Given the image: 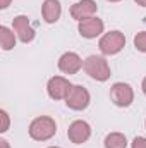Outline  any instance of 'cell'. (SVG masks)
<instances>
[{
  "label": "cell",
  "instance_id": "1",
  "mask_svg": "<svg viewBox=\"0 0 146 148\" xmlns=\"http://www.w3.org/2000/svg\"><path fill=\"white\" fill-rule=\"evenodd\" d=\"M55 133H57V124L48 115H40L36 119H33L29 124V136L35 141H46L53 138Z\"/></svg>",
  "mask_w": 146,
  "mask_h": 148
},
{
  "label": "cell",
  "instance_id": "2",
  "mask_svg": "<svg viewBox=\"0 0 146 148\" xmlns=\"http://www.w3.org/2000/svg\"><path fill=\"white\" fill-rule=\"evenodd\" d=\"M84 73L88 74L91 79L95 81H107L110 77V66L107 62L105 57H100V55H89L86 60H84V66H83Z\"/></svg>",
  "mask_w": 146,
  "mask_h": 148
},
{
  "label": "cell",
  "instance_id": "3",
  "mask_svg": "<svg viewBox=\"0 0 146 148\" xmlns=\"http://www.w3.org/2000/svg\"><path fill=\"white\" fill-rule=\"evenodd\" d=\"M126 47V36L120 31H108L98 41V48L103 55H117Z\"/></svg>",
  "mask_w": 146,
  "mask_h": 148
},
{
  "label": "cell",
  "instance_id": "4",
  "mask_svg": "<svg viewBox=\"0 0 146 148\" xmlns=\"http://www.w3.org/2000/svg\"><path fill=\"white\" fill-rule=\"evenodd\" d=\"M74 84H71V81L64 76H53L48 79L46 83V91H48V97L52 100H65L69 91L72 90Z\"/></svg>",
  "mask_w": 146,
  "mask_h": 148
},
{
  "label": "cell",
  "instance_id": "5",
  "mask_svg": "<svg viewBox=\"0 0 146 148\" xmlns=\"http://www.w3.org/2000/svg\"><path fill=\"white\" fill-rule=\"evenodd\" d=\"M110 98L117 107H129L134 102V90L127 83H115L110 88Z\"/></svg>",
  "mask_w": 146,
  "mask_h": 148
},
{
  "label": "cell",
  "instance_id": "6",
  "mask_svg": "<svg viewBox=\"0 0 146 148\" xmlns=\"http://www.w3.org/2000/svg\"><path fill=\"white\" fill-rule=\"evenodd\" d=\"M89 100H91L89 91L81 84H74L72 90L67 95V98H65V105L71 110H84L89 105Z\"/></svg>",
  "mask_w": 146,
  "mask_h": 148
},
{
  "label": "cell",
  "instance_id": "7",
  "mask_svg": "<svg viewBox=\"0 0 146 148\" xmlns=\"http://www.w3.org/2000/svg\"><path fill=\"white\" fill-rule=\"evenodd\" d=\"M103 29H105V24H103V21H102L100 17H96V16L88 17V19H83V21H79V24H77L79 35L83 38H86V40H93V38L100 36V35L103 33Z\"/></svg>",
  "mask_w": 146,
  "mask_h": 148
},
{
  "label": "cell",
  "instance_id": "8",
  "mask_svg": "<svg viewBox=\"0 0 146 148\" xmlns=\"http://www.w3.org/2000/svg\"><path fill=\"white\" fill-rule=\"evenodd\" d=\"M91 136V127L86 121H74L67 129V138L74 145H83L89 140Z\"/></svg>",
  "mask_w": 146,
  "mask_h": 148
},
{
  "label": "cell",
  "instance_id": "9",
  "mask_svg": "<svg viewBox=\"0 0 146 148\" xmlns=\"http://www.w3.org/2000/svg\"><path fill=\"white\" fill-rule=\"evenodd\" d=\"M12 29H14V33L17 35V38L23 43H29V41L35 40V29H33L28 16H17V17H14Z\"/></svg>",
  "mask_w": 146,
  "mask_h": 148
},
{
  "label": "cell",
  "instance_id": "10",
  "mask_svg": "<svg viewBox=\"0 0 146 148\" xmlns=\"http://www.w3.org/2000/svg\"><path fill=\"white\" fill-rule=\"evenodd\" d=\"M98 10V5L95 0H79L71 7V17L76 19L77 23L88 17H93Z\"/></svg>",
  "mask_w": 146,
  "mask_h": 148
},
{
  "label": "cell",
  "instance_id": "11",
  "mask_svg": "<svg viewBox=\"0 0 146 148\" xmlns=\"http://www.w3.org/2000/svg\"><path fill=\"white\" fill-rule=\"evenodd\" d=\"M83 66H84V62L76 52H65L59 59V69L64 74H69V76L71 74H77Z\"/></svg>",
  "mask_w": 146,
  "mask_h": 148
},
{
  "label": "cell",
  "instance_id": "12",
  "mask_svg": "<svg viewBox=\"0 0 146 148\" xmlns=\"http://www.w3.org/2000/svg\"><path fill=\"white\" fill-rule=\"evenodd\" d=\"M62 14V5L59 0H45L41 5V16L46 24H53L60 19Z\"/></svg>",
  "mask_w": 146,
  "mask_h": 148
},
{
  "label": "cell",
  "instance_id": "13",
  "mask_svg": "<svg viewBox=\"0 0 146 148\" xmlns=\"http://www.w3.org/2000/svg\"><path fill=\"white\" fill-rule=\"evenodd\" d=\"M16 33L14 29H9L7 26H0V45H2V50L9 52L16 47Z\"/></svg>",
  "mask_w": 146,
  "mask_h": 148
},
{
  "label": "cell",
  "instance_id": "14",
  "mask_svg": "<svg viewBox=\"0 0 146 148\" xmlns=\"http://www.w3.org/2000/svg\"><path fill=\"white\" fill-rule=\"evenodd\" d=\"M105 148H127V138L122 133H110L103 141Z\"/></svg>",
  "mask_w": 146,
  "mask_h": 148
},
{
  "label": "cell",
  "instance_id": "15",
  "mask_svg": "<svg viewBox=\"0 0 146 148\" xmlns=\"http://www.w3.org/2000/svg\"><path fill=\"white\" fill-rule=\"evenodd\" d=\"M134 47H136V50L146 53V31H139L134 36Z\"/></svg>",
  "mask_w": 146,
  "mask_h": 148
},
{
  "label": "cell",
  "instance_id": "16",
  "mask_svg": "<svg viewBox=\"0 0 146 148\" xmlns=\"http://www.w3.org/2000/svg\"><path fill=\"white\" fill-rule=\"evenodd\" d=\"M0 117H2V127H0V133H5L10 126V121H9V114L5 110H0Z\"/></svg>",
  "mask_w": 146,
  "mask_h": 148
},
{
  "label": "cell",
  "instance_id": "17",
  "mask_svg": "<svg viewBox=\"0 0 146 148\" xmlns=\"http://www.w3.org/2000/svg\"><path fill=\"white\" fill-rule=\"evenodd\" d=\"M131 148H146V138L145 136H136L131 143Z\"/></svg>",
  "mask_w": 146,
  "mask_h": 148
},
{
  "label": "cell",
  "instance_id": "18",
  "mask_svg": "<svg viewBox=\"0 0 146 148\" xmlns=\"http://www.w3.org/2000/svg\"><path fill=\"white\" fill-rule=\"evenodd\" d=\"M10 2H12V0H0V9H2V10L7 9V7L10 5Z\"/></svg>",
  "mask_w": 146,
  "mask_h": 148
},
{
  "label": "cell",
  "instance_id": "19",
  "mask_svg": "<svg viewBox=\"0 0 146 148\" xmlns=\"http://www.w3.org/2000/svg\"><path fill=\"white\" fill-rule=\"evenodd\" d=\"M0 148H10V147H9V143L5 140H0Z\"/></svg>",
  "mask_w": 146,
  "mask_h": 148
},
{
  "label": "cell",
  "instance_id": "20",
  "mask_svg": "<svg viewBox=\"0 0 146 148\" xmlns=\"http://www.w3.org/2000/svg\"><path fill=\"white\" fill-rule=\"evenodd\" d=\"M138 5H141V7H146V0H134Z\"/></svg>",
  "mask_w": 146,
  "mask_h": 148
},
{
  "label": "cell",
  "instance_id": "21",
  "mask_svg": "<svg viewBox=\"0 0 146 148\" xmlns=\"http://www.w3.org/2000/svg\"><path fill=\"white\" fill-rule=\"evenodd\" d=\"M141 90H143V93L146 95V77L143 79V83H141Z\"/></svg>",
  "mask_w": 146,
  "mask_h": 148
},
{
  "label": "cell",
  "instance_id": "22",
  "mask_svg": "<svg viewBox=\"0 0 146 148\" xmlns=\"http://www.w3.org/2000/svg\"><path fill=\"white\" fill-rule=\"evenodd\" d=\"M108 2H120V0H108Z\"/></svg>",
  "mask_w": 146,
  "mask_h": 148
},
{
  "label": "cell",
  "instance_id": "23",
  "mask_svg": "<svg viewBox=\"0 0 146 148\" xmlns=\"http://www.w3.org/2000/svg\"><path fill=\"white\" fill-rule=\"evenodd\" d=\"M48 148H60V147H48Z\"/></svg>",
  "mask_w": 146,
  "mask_h": 148
},
{
  "label": "cell",
  "instance_id": "24",
  "mask_svg": "<svg viewBox=\"0 0 146 148\" xmlns=\"http://www.w3.org/2000/svg\"><path fill=\"white\" fill-rule=\"evenodd\" d=\"M145 127H146V121H145Z\"/></svg>",
  "mask_w": 146,
  "mask_h": 148
}]
</instances>
